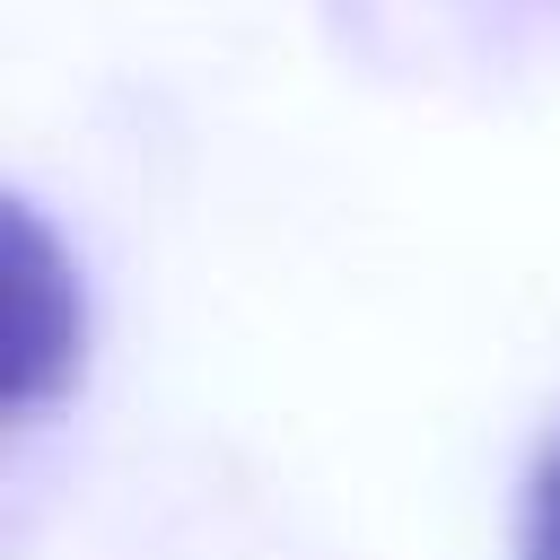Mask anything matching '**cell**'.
<instances>
[{
    "mask_svg": "<svg viewBox=\"0 0 560 560\" xmlns=\"http://www.w3.org/2000/svg\"><path fill=\"white\" fill-rule=\"evenodd\" d=\"M516 560H560V438L525 472V516H516Z\"/></svg>",
    "mask_w": 560,
    "mask_h": 560,
    "instance_id": "obj_2",
    "label": "cell"
},
{
    "mask_svg": "<svg viewBox=\"0 0 560 560\" xmlns=\"http://www.w3.org/2000/svg\"><path fill=\"white\" fill-rule=\"evenodd\" d=\"M79 376V280L44 219L9 201V411H44Z\"/></svg>",
    "mask_w": 560,
    "mask_h": 560,
    "instance_id": "obj_1",
    "label": "cell"
}]
</instances>
